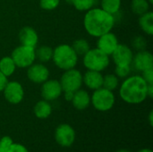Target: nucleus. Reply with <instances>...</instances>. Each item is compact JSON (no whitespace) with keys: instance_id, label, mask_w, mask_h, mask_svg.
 I'll use <instances>...</instances> for the list:
<instances>
[{"instance_id":"1","label":"nucleus","mask_w":153,"mask_h":152,"mask_svg":"<svg viewBox=\"0 0 153 152\" xmlns=\"http://www.w3.org/2000/svg\"><path fill=\"white\" fill-rule=\"evenodd\" d=\"M115 22L116 20L113 14L99 7H93L88 10L83 18L85 30L89 35L96 38L111 31Z\"/></svg>"},{"instance_id":"2","label":"nucleus","mask_w":153,"mask_h":152,"mask_svg":"<svg viewBox=\"0 0 153 152\" xmlns=\"http://www.w3.org/2000/svg\"><path fill=\"white\" fill-rule=\"evenodd\" d=\"M148 83L141 75L126 77L119 89L121 99L128 104H141L147 98Z\"/></svg>"},{"instance_id":"3","label":"nucleus","mask_w":153,"mask_h":152,"mask_svg":"<svg viewBox=\"0 0 153 152\" xmlns=\"http://www.w3.org/2000/svg\"><path fill=\"white\" fill-rule=\"evenodd\" d=\"M52 59L55 65L64 71L74 68L78 63L77 54L72 46L67 44H61L53 49Z\"/></svg>"},{"instance_id":"4","label":"nucleus","mask_w":153,"mask_h":152,"mask_svg":"<svg viewBox=\"0 0 153 152\" xmlns=\"http://www.w3.org/2000/svg\"><path fill=\"white\" fill-rule=\"evenodd\" d=\"M83 65L87 70L102 72L109 65V56L100 51L99 48H90L83 56Z\"/></svg>"},{"instance_id":"5","label":"nucleus","mask_w":153,"mask_h":152,"mask_svg":"<svg viewBox=\"0 0 153 152\" xmlns=\"http://www.w3.org/2000/svg\"><path fill=\"white\" fill-rule=\"evenodd\" d=\"M91 103L96 110L106 112L113 108L115 104V95L113 91L101 87L94 90L91 97Z\"/></svg>"},{"instance_id":"6","label":"nucleus","mask_w":153,"mask_h":152,"mask_svg":"<svg viewBox=\"0 0 153 152\" xmlns=\"http://www.w3.org/2000/svg\"><path fill=\"white\" fill-rule=\"evenodd\" d=\"M11 57L18 68H28L34 64L36 59L35 47L20 45L12 52Z\"/></svg>"},{"instance_id":"7","label":"nucleus","mask_w":153,"mask_h":152,"mask_svg":"<svg viewBox=\"0 0 153 152\" xmlns=\"http://www.w3.org/2000/svg\"><path fill=\"white\" fill-rule=\"evenodd\" d=\"M59 82L61 84L63 91L75 92L76 90H80L82 85L83 84L82 74L79 70L75 68L66 70L62 74Z\"/></svg>"},{"instance_id":"8","label":"nucleus","mask_w":153,"mask_h":152,"mask_svg":"<svg viewBox=\"0 0 153 152\" xmlns=\"http://www.w3.org/2000/svg\"><path fill=\"white\" fill-rule=\"evenodd\" d=\"M4 97L11 104H19L24 98V90L22 84L18 82H7L3 90Z\"/></svg>"},{"instance_id":"9","label":"nucleus","mask_w":153,"mask_h":152,"mask_svg":"<svg viewBox=\"0 0 153 152\" xmlns=\"http://www.w3.org/2000/svg\"><path fill=\"white\" fill-rule=\"evenodd\" d=\"M55 139L60 146L70 147L75 141L74 129L70 125L62 124L56 129Z\"/></svg>"},{"instance_id":"10","label":"nucleus","mask_w":153,"mask_h":152,"mask_svg":"<svg viewBox=\"0 0 153 152\" xmlns=\"http://www.w3.org/2000/svg\"><path fill=\"white\" fill-rule=\"evenodd\" d=\"M63 92L61 84L57 80H47L41 86V96L47 101L57 99Z\"/></svg>"},{"instance_id":"11","label":"nucleus","mask_w":153,"mask_h":152,"mask_svg":"<svg viewBox=\"0 0 153 152\" xmlns=\"http://www.w3.org/2000/svg\"><path fill=\"white\" fill-rule=\"evenodd\" d=\"M111 56L116 65H131L134 57V53L128 46L124 44H118V46L111 54Z\"/></svg>"},{"instance_id":"12","label":"nucleus","mask_w":153,"mask_h":152,"mask_svg":"<svg viewBox=\"0 0 153 152\" xmlns=\"http://www.w3.org/2000/svg\"><path fill=\"white\" fill-rule=\"evenodd\" d=\"M28 79L37 84L43 83L49 77V71L48 67L42 64H32L27 70Z\"/></svg>"},{"instance_id":"13","label":"nucleus","mask_w":153,"mask_h":152,"mask_svg":"<svg viewBox=\"0 0 153 152\" xmlns=\"http://www.w3.org/2000/svg\"><path fill=\"white\" fill-rule=\"evenodd\" d=\"M118 44L119 43L117 36L111 31H109L98 38L97 48H99L100 51L107 54L108 56H111V54L117 48Z\"/></svg>"},{"instance_id":"14","label":"nucleus","mask_w":153,"mask_h":152,"mask_svg":"<svg viewBox=\"0 0 153 152\" xmlns=\"http://www.w3.org/2000/svg\"><path fill=\"white\" fill-rule=\"evenodd\" d=\"M132 65L137 71L140 72L153 68V56L152 53L146 51L145 49L138 51L137 54L133 57Z\"/></svg>"},{"instance_id":"15","label":"nucleus","mask_w":153,"mask_h":152,"mask_svg":"<svg viewBox=\"0 0 153 152\" xmlns=\"http://www.w3.org/2000/svg\"><path fill=\"white\" fill-rule=\"evenodd\" d=\"M18 37L21 45L29 46L32 47H36L39 41V35L37 31L30 26H25L22 28L19 31Z\"/></svg>"},{"instance_id":"16","label":"nucleus","mask_w":153,"mask_h":152,"mask_svg":"<svg viewBox=\"0 0 153 152\" xmlns=\"http://www.w3.org/2000/svg\"><path fill=\"white\" fill-rule=\"evenodd\" d=\"M82 82L90 90H95L102 87L103 84V75L101 72L88 70L82 75Z\"/></svg>"},{"instance_id":"17","label":"nucleus","mask_w":153,"mask_h":152,"mask_svg":"<svg viewBox=\"0 0 153 152\" xmlns=\"http://www.w3.org/2000/svg\"><path fill=\"white\" fill-rule=\"evenodd\" d=\"M71 102L76 109L84 110L91 104V96L86 90L80 89L74 92V98Z\"/></svg>"},{"instance_id":"18","label":"nucleus","mask_w":153,"mask_h":152,"mask_svg":"<svg viewBox=\"0 0 153 152\" xmlns=\"http://www.w3.org/2000/svg\"><path fill=\"white\" fill-rule=\"evenodd\" d=\"M52 113V107L48 101L43 99L38 101L34 107V114L36 117L39 119H46L48 118Z\"/></svg>"},{"instance_id":"19","label":"nucleus","mask_w":153,"mask_h":152,"mask_svg":"<svg viewBox=\"0 0 153 152\" xmlns=\"http://www.w3.org/2000/svg\"><path fill=\"white\" fill-rule=\"evenodd\" d=\"M139 25L141 29L148 35L152 36L153 34V13L149 11L139 18Z\"/></svg>"},{"instance_id":"20","label":"nucleus","mask_w":153,"mask_h":152,"mask_svg":"<svg viewBox=\"0 0 153 152\" xmlns=\"http://www.w3.org/2000/svg\"><path fill=\"white\" fill-rule=\"evenodd\" d=\"M15 63L11 56H4L0 59V72L6 76H12L16 70Z\"/></svg>"},{"instance_id":"21","label":"nucleus","mask_w":153,"mask_h":152,"mask_svg":"<svg viewBox=\"0 0 153 152\" xmlns=\"http://www.w3.org/2000/svg\"><path fill=\"white\" fill-rule=\"evenodd\" d=\"M151 4L147 0H132L131 10L137 15H142L150 11Z\"/></svg>"},{"instance_id":"22","label":"nucleus","mask_w":153,"mask_h":152,"mask_svg":"<svg viewBox=\"0 0 153 152\" xmlns=\"http://www.w3.org/2000/svg\"><path fill=\"white\" fill-rule=\"evenodd\" d=\"M36 58H38L40 62L46 63L52 59L53 56V49L48 46H41L39 48H35Z\"/></svg>"},{"instance_id":"23","label":"nucleus","mask_w":153,"mask_h":152,"mask_svg":"<svg viewBox=\"0 0 153 152\" xmlns=\"http://www.w3.org/2000/svg\"><path fill=\"white\" fill-rule=\"evenodd\" d=\"M101 7L108 13L115 14L118 13L121 7V0H100Z\"/></svg>"},{"instance_id":"24","label":"nucleus","mask_w":153,"mask_h":152,"mask_svg":"<svg viewBox=\"0 0 153 152\" xmlns=\"http://www.w3.org/2000/svg\"><path fill=\"white\" fill-rule=\"evenodd\" d=\"M72 47L74 48V50L75 51V53L77 54L78 56H84L91 48L89 42L84 39H79L74 40L72 45Z\"/></svg>"},{"instance_id":"25","label":"nucleus","mask_w":153,"mask_h":152,"mask_svg":"<svg viewBox=\"0 0 153 152\" xmlns=\"http://www.w3.org/2000/svg\"><path fill=\"white\" fill-rule=\"evenodd\" d=\"M118 84H119V78L116 74L109 73L103 76V84H102L103 88L113 91L118 87Z\"/></svg>"},{"instance_id":"26","label":"nucleus","mask_w":153,"mask_h":152,"mask_svg":"<svg viewBox=\"0 0 153 152\" xmlns=\"http://www.w3.org/2000/svg\"><path fill=\"white\" fill-rule=\"evenodd\" d=\"M96 0H73V5L76 10L81 12H87L94 7Z\"/></svg>"},{"instance_id":"27","label":"nucleus","mask_w":153,"mask_h":152,"mask_svg":"<svg viewBox=\"0 0 153 152\" xmlns=\"http://www.w3.org/2000/svg\"><path fill=\"white\" fill-rule=\"evenodd\" d=\"M60 4V0H39V5L43 10H55Z\"/></svg>"},{"instance_id":"28","label":"nucleus","mask_w":153,"mask_h":152,"mask_svg":"<svg viewBox=\"0 0 153 152\" xmlns=\"http://www.w3.org/2000/svg\"><path fill=\"white\" fill-rule=\"evenodd\" d=\"M130 73H131V65H120V66L116 65L115 74L118 78L126 79V77L129 76Z\"/></svg>"},{"instance_id":"29","label":"nucleus","mask_w":153,"mask_h":152,"mask_svg":"<svg viewBox=\"0 0 153 152\" xmlns=\"http://www.w3.org/2000/svg\"><path fill=\"white\" fill-rule=\"evenodd\" d=\"M132 46L137 51L144 50L147 46V41L143 36H137L132 40Z\"/></svg>"},{"instance_id":"30","label":"nucleus","mask_w":153,"mask_h":152,"mask_svg":"<svg viewBox=\"0 0 153 152\" xmlns=\"http://www.w3.org/2000/svg\"><path fill=\"white\" fill-rule=\"evenodd\" d=\"M13 140L11 137L9 136H4L1 140H0V149L2 152H6L7 150L11 147V145L13 144Z\"/></svg>"},{"instance_id":"31","label":"nucleus","mask_w":153,"mask_h":152,"mask_svg":"<svg viewBox=\"0 0 153 152\" xmlns=\"http://www.w3.org/2000/svg\"><path fill=\"white\" fill-rule=\"evenodd\" d=\"M142 73H143V74L141 76L145 80V82L148 84H153V68L145 70Z\"/></svg>"},{"instance_id":"32","label":"nucleus","mask_w":153,"mask_h":152,"mask_svg":"<svg viewBox=\"0 0 153 152\" xmlns=\"http://www.w3.org/2000/svg\"><path fill=\"white\" fill-rule=\"evenodd\" d=\"M6 152H29L27 148L19 143H13Z\"/></svg>"},{"instance_id":"33","label":"nucleus","mask_w":153,"mask_h":152,"mask_svg":"<svg viewBox=\"0 0 153 152\" xmlns=\"http://www.w3.org/2000/svg\"><path fill=\"white\" fill-rule=\"evenodd\" d=\"M7 82H8L7 77L4 76V75L0 72V92L3 91V90H4V88L5 87Z\"/></svg>"},{"instance_id":"34","label":"nucleus","mask_w":153,"mask_h":152,"mask_svg":"<svg viewBox=\"0 0 153 152\" xmlns=\"http://www.w3.org/2000/svg\"><path fill=\"white\" fill-rule=\"evenodd\" d=\"M74 92H72V91H64V97H65V99L66 101H72L73 98H74Z\"/></svg>"},{"instance_id":"35","label":"nucleus","mask_w":153,"mask_h":152,"mask_svg":"<svg viewBox=\"0 0 153 152\" xmlns=\"http://www.w3.org/2000/svg\"><path fill=\"white\" fill-rule=\"evenodd\" d=\"M147 93H148V97L152 98L153 97V84H148V88H147Z\"/></svg>"},{"instance_id":"36","label":"nucleus","mask_w":153,"mask_h":152,"mask_svg":"<svg viewBox=\"0 0 153 152\" xmlns=\"http://www.w3.org/2000/svg\"><path fill=\"white\" fill-rule=\"evenodd\" d=\"M152 116H153V111H151V112H150V116H149V121H150V125H153Z\"/></svg>"},{"instance_id":"37","label":"nucleus","mask_w":153,"mask_h":152,"mask_svg":"<svg viewBox=\"0 0 153 152\" xmlns=\"http://www.w3.org/2000/svg\"><path fill=\"white\" fill-rule=\"evenodd\" d=\"M138 152H153L152 150H150V149H143V150H141V151H139Z\"/></svg>"},{"instance_id":"38","label":"nucleus","mask_w":153,"mask_h":152,"mask_svg":"<svg viewBox=\"0 0 153 152\" xmlns=\"http://www.w3.org/2000/svg\"><path fill=\"white\" fill-rule=\"evenodd\" d=\"M117 152H130L129 151H127V150H119V151H117Z\"/></svg>"},{"instance_id":"39","label":"nucleus","mask_w":153,"mask_h":152,"mask_svg":"<svg viewBox=\"0 0 153 152\" xmlns=\"http://www.w3.org/2000/svg\"><path fill=\"white\" fill-rule=\"evenodd\" d=\"M150 4H153V0H147Z\"/></svg>"},{"instance_id":"40","label":"nucleus","mask_w":153,"mask_h":152,"mask_svg":"<svg viewBox=\"0 0 153 152\" xmlns=\"http://www.w3.org/2000/svg\"><path fill=\"white\" fill-rule=\"evenodd\" d=\"M0 152H2V151H1V149H0Z\"/></svg>"}]
</instances>
